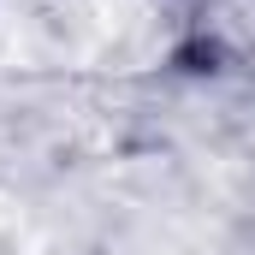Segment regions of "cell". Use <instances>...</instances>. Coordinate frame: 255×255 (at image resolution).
<instances>
[{"label":"cell","mask_w":255,"mask_h":255,"mask_svg":"<svg viewBox=\"0 0 255 255\" xmlns=\"http://www.w3.org/2000/svg\"><path fill=\"white\" fill-rule=\"evenodd\" d=\"M166 48L154 0H0V54L42 71H142Z\"/></svg>","instance_id":"obj_1"},{"label":"cell","mask_w":255,"mask_h":255,"mask_svg":"<svg viewBox=\"0 0 255 255\" xmlns=\"http://www.w3.org/2000/svg\"><path fill=\"white\" fill-rule=\"evenodd\" d=\"M0 255H65V238L36 208L0 196Z\"/></svg>","instance_id":"obj_2"}]
</instances>
